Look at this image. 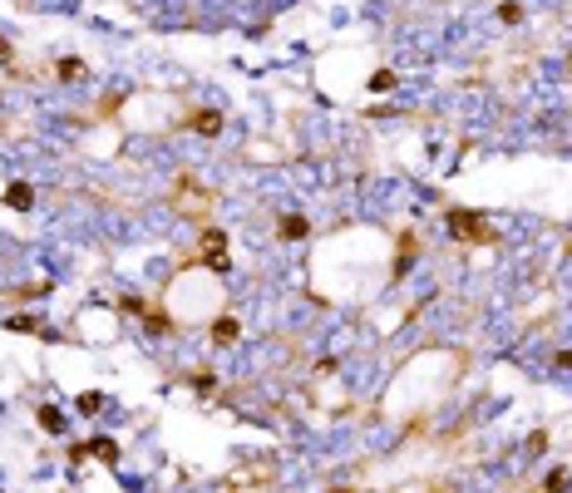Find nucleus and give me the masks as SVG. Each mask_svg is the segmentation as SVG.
Segmentation results:
<instances>
[{"label":"nucleus","mask_w":572,"mask_h":493,"mask_svg":"<svg viewBox=\"0 0 572 493\" xmlns=\"http://www.w3.org/2000/svg\"><path fill=\"white\" fill-rule=\"evenodd\" d=\"M444 223H449V232L459 237V242H493L498 232L484 223L479 212H464V207H454V212H444Z\"/></svg>","instance_id":"obj_1"},{"label":"nucleus","mask_w":572,"mask_h":493,"mask_svg":"<svg viewBox=\"0 0 572 493\" xmlns=\"http://www.w3.org/2000/svg\"><path fill=\"white\" fill-rule=\"evenodd\" d=\"M276 232H281L286 242H301V237L311 232V223H306V217H301V212H286V217H281V223H276Z\"/></svg>","instance_id":"obj_2"},{"label":"nucleus","mask_w":572,"mask_h":493,"mask_svg":"<svg viewBox=\"0 0 572 493\" xmlns=\"http://www.w3.org/2000/svg\"><path fill=\"white\" fill-rule=\"evenodd\" d=\"M237 336H242V325H237L232 316H217V321H212V341H217V346H232Z\"/></svg>","instance_id":"obj_3"},{"label":"nucleus","mask_w":572,"mask_h":493,"mask_svg":"<svg viewBox=\"0 0 572 493\" xmlns=\"http://www.w3.org/2000/svg\"><path fill=\"white\" fill-rule=\"evenodd\" d=\"M188 124H193L198 134H207V138H212V134H222V114H217V108H202V114H193Z\"/></svg>","instance_id":"obj_4"},{"label":"nucleus","mask_w":572,"mask_h":493,"mask_svg":"<svg viewBox=\"0 0 572 493\" xmlns=\"http://www.w3.org/2000/svg\"><path fill=\"white\" fill-rule=\"evenodd\" d=\"M6 202H10L15 212H30V207H35V193H30V183H10V193H6Z\"/></svg>","instance_id":"obj_5"},{"label":"nucleus","mask_w":572,"mask_h":493,"mask_svg":"<svg viewBox=\"0 0 572 493\" xmlns=\"http://www.w3.org/2000/svg\"><path fill=\"white\" fill-rule=\"evenodd\" d=\"M202 257H207V266L217 271V277H227V271H232V261H227V252H222V247H207Z\"/></svg>","instance_id":"obj_6"},{"label":"nucleus","mask_w":572,"mask_h":493,"mask_svg":"<svg viewBox=\"0 0 572 493\" xmlns=\"http://www.w3.org/2000/svg\"><path fill=\"white\" fill-rule=\"evenodd\" d=\"M89 454H99L104 464H119V444H113V439H94V444H89Z\"/></svg>","instance_id":"obj_7"},{"label":"nucleus","mask_w":572,"mask_h":493,"mask_svg":"<svg viewBox=\"0 0 572 493\" xmlns=\"http://www.w3.org/2000/svg\"><path fill=\"white\" fill-rule=\"evenodd\" d=\"M143 325H148L153 336H163V331H173V321H168L163 311H143Z\"/></svg>","instance_id":"obj_8"},{"label":"nucleus","mask_w":572,"mask_h":493,"mask_svg":"<svg viewBox=\"0 0 572 493\" xmlns=\"http://www.w3.org/2000/svg\"><path fill=\"white\" fill-rule=\"evenodd\" d=\"M40 429H49V434H60V429H65V414L45 405V410H40Z\"/></svg>","instance_id":"obj_9"},{"label":"nucleus","mask_w":572,"mask_h":493,"mask_svg":"<svg viewBox=\"0 0 572 493\" xmlns=\"http://www.w3.org/2000/svg\"><path fill=\"white\" fill-rule=\"evenodd\" d=\"M207 247H227V232L222 227H202V252Z\"/></svg>","instance_id":"obj_10"},{"label":"nucleus","mask_w":572,"mask_h":493,"mask_svg":"<svg viewBox=\"0 0 572 493\" xmlns=\"http://www.w3.org/2000/svg\"><path fill=\"white\" fill-rule=\"evenodd\" d=\"M498 20H503V25H518V20H523V6H513V0H508V6H498Z\"/></svg>","instance_id":"obj_11"},{"label":"nucleus","mask_w":572,"mask_h":493,"mask_svg":"<svg viewBox=\"0 0 572 493\" xmlns=\"http://www.w3.org/2000/svg\"><path fill=\"white\" fill-rule=\"evenodd\" d=\"M84 74V60H60V79H79Z\"/></svg>","instance_id":"obj_12"},{"label":"nucleus","mask_w":572,"mask_h":493,"mask_svg":"<svg viewBox=\"0 0 572 493\" xmlns=\"http://www.w3.org/2000/svg\"><path fill=\"white\" fill-rule=\"evenodd\" d=\"M79 410H84V414H99V410H104V395H79Z\"/></svg>","instance_id":"obj_13"},{"label":"nucleus","mask_w":572,"mask_h":493,"mask_svg":"<svg viewBox=\"0 0 572 493\" xmlns=\"http://www.w3.org/2000/svg\"><path fill=\"white\" fill-rule=\"evenodd\" d=\"M193 390H198V395H212L217 380H212V375H193Z\"/></svg>","instance_id":"obj_14"},{"label":"nucleus","mask_w":572,"mask_h":493,"mask_svg":"<svg viewBox=\"0 0 572 493\" xmlns=\"http://www.w3.org/2000/svg\"><path fill=\"white\" fill-rule=\"evenodd\" d=\"M370 89H395V70H380V74L370 79Z\"/></svg>","instance_id":"obj_15"},{"label":"nucleus","mask_w":572,"mask_h":493,"mask_svg":"<svg viewBox=\"0 0 572 493\" xmlns=\"http://www.w3.org/2000/svg\"><path fill=\"white\" fill-rule=\"evenodd\" d=\"M119 311H129V316H143V311H148V306H143V301H138V296H124V301H119Z\"/></svg>","instance_id":"obj_16"},{"label":"nucleus","mask_w":572,"mask_h":493,"mask_svg":"<svg viewBox=\"0 0 572 493\" xmlns=\"http://www.w3.org/2000/svg\"><path fill=\"white\" fill-rule=\"evenodd\" d=\"M10 325H15V331H40V321H35V316H15Z\"/></svg>","instance_id":"obj_17"},{"label":"nucleus","mask_w":572,"mask_h":493,"mask_svg":"<svg viewBox=\"0 0 572 493\" xmlns=\"http://www.w3.org/2000/svg\"><path fill=\"white\" fill-rule=\"evenodd\" d=\"M0 60H10V40L6 35H0Z\"/></svg>","instance_id":"obj_18"},{"label":"nucleus","mask_w":572,"mask_h":493,"mask_svg":"<svg viewBox=\"0 0 572 493\" xmlns=\"http://www.w3.org/2000/svg\"><path fill=\"white\" fill-rule=\"evenodd\" d=\"M557 365H562V370H572V350H562V355H557Z\"/></svg>","instance_id":"obj_19"}]
</instances>
